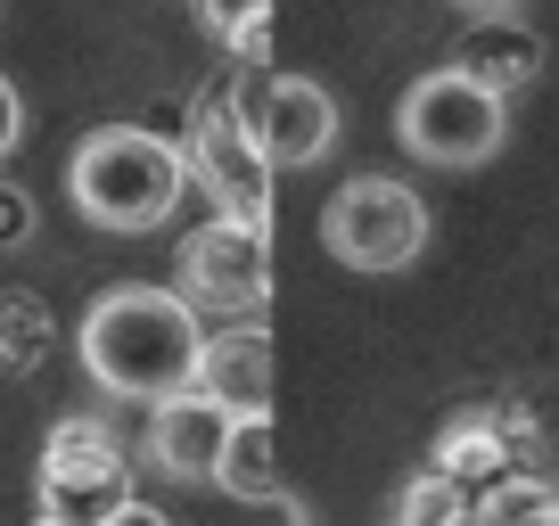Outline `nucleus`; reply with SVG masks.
Returning a JSON list of instances; mask_svg holds the SVG:
<instances>
[{"mask_svg":"<svg viewBox=\"0 0 559 526\" xmlns=\"http://www.w3.org/2000/svg\"><path fill=\"white\" fill-rule=\"evenodd\" d=\"M83 346V370L107 386V395H132V404H157V395H181L198 386V354H206V330H198V304L181 288H107L99 304L74 330Z\"/></svg>","mask_w":559,"mask_h":526,"instance_id":"nucleus-1","label":"nucleus"},{"mask_svg":"<svg viewBox=\"0 0 559 526\" xmlns=\"http://www.w3.org/2000/svg\"><path fill=\"white\" fill-rule=\"evenodd\" d=\"M395 141L412 148L419 165H437V174H469V165L502 157V141H510L502 91H486L469 67L444 58L437 74H419L395 99Z\"/></svg>","mask_w":559,"mask_h":526,"instance_id":"nucleus-4","label":"nucleus"},{"mask_svg":"<svg viewBox=\"0 0 559 526\" xmlns=\"http://www.w3.org/2000/svg\"><path fill=\"white\" fill-rule=\"evenodd\" d=\"M453 9H469V17H493V9H519V0H453Z\"/></svg>","mask_w":559,"mask_h":526,"instance_id":"nucleus-20","label":"nucleus"},{"mask_svg":"<svg viewBox=\"0 0 559 526\" xmlns=\"http://www.w3.org/2000/svg\"><path fill=\"white\" fill-rule=\"evenodd\" d=\"M395 518L403 526H437V518H477V502L453 486L444 469H428V477H412V486L395 493Z\"/></svg>","mask_w":559,"mask_h":526,"instance_id":"nucleus-17","label":"nucleus"},{"mask_svg":"<svg viewBox=\"0 0 559 526\" xmlns=\"http://www.w3.org/2000/svg\"><path fill=\"white\" fill-rule=\"evenodd\" d=\"M477 518H486V526H510V518H559V486H543V477L510 469L502 486L477 493Z\"/></svg>","mask_w":559,"mask_h":526,"instance_id":"nucleus-16","label":"nucleus"},{"mask_svg":"<svg viewBox=\"0 0 559 526\" xmlns=\"http://www.w3.org/2000/svg\"><path fill=\"white\" fill-rule=\"evenodd\" d=\"M198 25H206L214 50L272 67V0H198Z\"/></svg>","mask_w":559,"mask_h":526,"instance_id":"nucleus-15","label":"nucleus"},{"mask_svg":"<svg viewBox=\"0 0 559 526\" xmlns=\"http://www.w3.org/2000/svg\"><path fill=\"white\" fill-rule=\"evenodd\" d=\"M214 486H223L230 502H280V428H272V404H263V411H230Z\"/></svg>","mask_w":559,"mask_h":526,"instance_id":"nucleus-13","label":"nucleus"},{"mask_svg":"<svg viewBox=\"0 0 559 526\" xmlns=\"http://www.w3.org/2000/svg\"><path fill=\"white\" fill-rule=\"evenodd\" d=\"M17 141H25V99H17V83L0 74V157H9Z\"/></svg>","mask_w":559,"mask_h":526,"instance_id":"nucleus-19","label":"nucleus"},{"mask_svg":"<svg viewBox=\"0 0 559 526\" xmlns=\"http://www.w3.org/2000/svg\"><path fill=\"white\" fill-rule=\"evenodd\" d=\"M263 67H230L214 74L190 99V123H181V165L190 181L214 198V214H239V223H272V157H263L255 123H247V99H255Z\"/></svg>","mask_w":559,"mask_h":526,"instance_id":"nucleus-3","label":"nucleus"},{"mask_svg":"<svg viewBox=\"0 0 559 526\" xmlns=\"http://www.w3.org/2000/svg\"><path fill=\"white\" fill-rule=\"evenodd\" d=\"M34 223H41V214H34V198H25L17 181H0V255H17V247L34 239Z\"/></svg>","mask_w":559,"mask_h":526,"instance_id":"nucleus-18","label":"nucleus"},{"mask_svg":"<svg viewBox=\"0 0 559 526\" xmlns=\"http://www.w3.org/2000/svg\"><path fill=\"white\" fill-rule=\"evenodd\" d=\"M321 247L346 272H412L419 247H428V206H419L412 181L395 174H362L337 181L321 198Z\"/></svg>","mask_w":559,"mask_h":526,"instance_id":"nucleus-5","label":"nucleus"},{"mask_svg":"<svg viewBox=\"0 0 559 526\" xmlns=\"http://www.w3.org/2000/svg\"><path fill=\"white\" fill-rule=\"evenodd\" d=\"M247 123H255L272 174H280V165L305 174V165H321L330 141H337V99L321 83H305V74H263L255 99H247Z\"/></svg>","mask_w":559,"mask_h":526,"instance_id":"nucleus-8","label":"nucleus"},{"mask_svg":"<svg viewBox=\"0 0 559 526\" xmlns=\"http://www.w3.org/2000/svg\"><path fill=\"white\" fill-rule=\"evenodd\" d=\"M272 223H239V214H214L181 239L174 255V280L198 313H223V321H255L272 304Z\"/></svg>","mask_w":559,"mask_h":526,"instance_id":"nucleus-7","label":"nucleus"},{"mask_svg":"<svg viewBox=\"0 0 559 526\" xmlns=\"http://www.w3.org/2000/svg\"><path fill=\"white\" fill-rule=\"evenodd\" d=\"M34 510L50 526H99V518H123L132 510V461L123 444L107 437L99 420H58L41 437V486H34Z\"/></svg>","mask_w":559,"mask_h":526,"instance_id":"nucleus-6","label":"nucleus"},{"mask_svg":"<svg viewBox=\"0 0 559 526\" xmlns=\"http://www.w3.org/2000/svg\"><path fill=\"white\" fill-rule=\"evenodd\" d=\"M50 346H58L50 304L25 297V288H0V379H34L50 362Z\"/></svg>","mask_w":559,"mask_h":526,"instance_id":"nucleus-14","label":"nucleus"},{"mask_svg":"<svg viewBox=\"0 0 559 526\" xmlns=\"http://www.w3.org/2000/svg\"><path fill=\"white\" fill-rule=\"evenodd\" d=\"M198 386H206L223 411H263L272 404V337L263 330H223L198 354Z\"/></svg>","mask_w":559,"mask_h":526,"instance_id":"nucleus-12","label":"nucleus"},{"mask_svg":"<svg viewBox=\"0 0 559 526\" xmlns=\"http://www.w3.org/2000/svg\"><path fill=\"white\" fill-rule=\"evenodd\" d=\"M223 437H230V411L214 404L206 386H181V395H157V404H148V461H157L165 477L206 486L214 461H223Z\"/></svg>","mask_w":559,"mask_h":526,"instance_id":"nucleus-9","label":"nucleus"},{"mask_svg":"<svg viewBox=\"0 0 559 526\" xmlns=\"http://www.w3.org/2000/svg\"><path fill=\"white\" fill-rule=\"evenodd\" d=\"M543 58H551V50H543V34L519 17V9H493V17H469V34L453 41V67H469L477 83H486V91H502V99H510V91H526V83H535V74H543Z\"/></svg>","mask_w":559,"mask_h":526,"instance_id":"nucleus-11","label":"nucleus"},{"mask_svg":"<svg viewBox=\"0 0 559 526\" xmlns=\"http://www.w3.org/2000/svg\"><path fill=\"white\" fill-rule=\"evenodd\" d=\"M181 190H190L181 148L157 141V132H140V123H99V132H83V148L67 157L74 214L99 223V230H116V239L157 230L165 214L181 206Z\"/></svg>","mask_w":559,"mask_h":526,"instance_id":"nucleus-2","label":"nucleus"},{"mask_svg":"<svg viewBox=\"0 0 559 526\" xmlns=\"http://www.w3.org/2000/svg\"><path fill=\"white\" fill-rule=\"evenodd\" d=\"M519 437H526L519 411H469V420H453V428L437 437V469L477 502L486 486H502V477L526 461V453H519Z\"/></svg>","mask_w":559,"mask_h":526,"instance_id":"nucleus-10","label":"nucleus"}]
</instances>
